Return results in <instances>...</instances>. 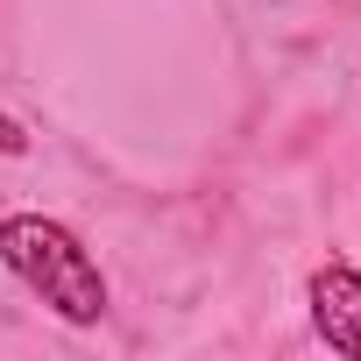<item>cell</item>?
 <instances>
[{"instance_id":"obj_1","label":"cell","mask_w":361,"mask_h":361,"mask_svg":"<svg viewBox=\"0 0 361 361\" xmlns=\"http://www.w3.org/2000/svg\"><path fill=\"white\" fill-rule=\"evenodd\" d=\"M0 262H8L50 312H64L71 326H92L106 312V276L99 262L78 248L71 227L43 220V213H8L0 220Z\"/></svg>"},{"instance_id":"obj_2","label":"cell","mask_w":361,"mask_h":361,"mask_svg":"<svg viewBox=\"0 0 361 361\" xmlns=\"http://www.w3.org/2000/svg\"><path fill=\"white\" fill-rule=\"evenodd\" d=\"M312 326L333 354H354L361 361V276L347 262H326L312 276Z\"/></svg>"}]
</instances>
